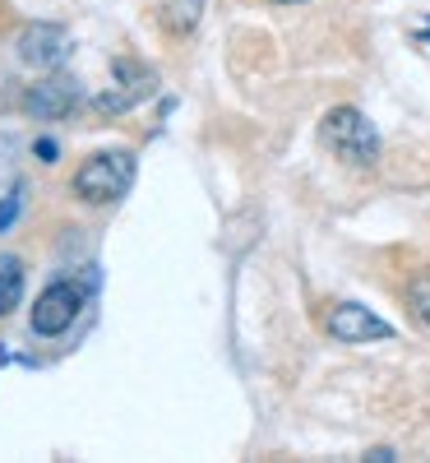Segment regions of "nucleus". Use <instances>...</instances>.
<instances>
[{"label":"nucleus","instance_id":"obj_1","mask_svg":"<svg viewBox=\"0 0 430 463\" xmlns=\"http://www.w3.org/2000/svg\"><path fill=\"white\" fill-rule=\"evenodd\" d=\"M320 130H324V144L342 163H351V167H375L379 163V130L357 107H333Z\"/></svg>","mask_w":430,"mask_h":463},{"label":"nucleus","instance_id":"obj_2","mask_svg":"<svg viewBox=\"0 0 430 463\" xmlns=\"http://www.w3.org/2000/svg\"><path fill=\"white\" fill-rule=\"evenodd\" d=\"M135 181V158L130 153H93V158L74 172V195L84 204H116Z\"/></svg>","mask_w":430,"mask_h":463},{"label":"nucleus","instance_id":"obj_3","mask_svg":"<svg viewBox=\"0 0 430 463\" xmlns=\"http://www.w3.org/2000/svg\"><path fill=\"white\" fill-rule=\"evenodd\" d=\"M79 311H84V292L74 283H51L42 297L33 301L28 325H33V334H42V338H61L74 320H79Z\"/></svg>","mask_w":430,"mask_h":463},{"label":"nucleus","instance_id":"obj_4","mask_svg":"<svg viewBox=\"0 0 430 463\" xmlns=\"http://www.w3.org/2000/svg\"><path fill=\"white\" fill-rule=\"evenodd\" d=\"M70 56V33L61 24H28L23 37H19V61L33 65L37 74H51L61 70Z\"/></svg>","mask_w":430,"mask_h":463},{"label":"nucleus","instance_id":"obj_5","mask_svg":"<svg viewBox=\"0 0 430 463\" xmlns=\"http://www.w3.org/2000/svg\"><path fill=\"white\" fill-rule=\"evenodd\" d=\"M324 329H329V338H338V343H375V338H394V329H388L379 316H370L366 306H357V301H338L333 311L324 316Z\"/></svg>","mask_w":430,"mask_h":463},{"label":"nucleus","instance_id":"obj_6","mask_svg":"<svg viewBox=\"0 0 430 463\" xmlns=\"http://www.w3.org/2000/svg\"><path fill=\"white\" fill-rule=\"evenodd\" d=\"M153 89H158V74L144 70V65H135V61H121V65H116V84L98 98V107H102V111H126V107L144 102Z\"/></svg>","mask_w":430,"mask_h":463},{"label":"nucleus","instance_id":"obj_7","mask_svg":"<svg viewBox=\"0 0 430 463\" xmlns=\"http://www.w3.org/2000/svg\"><path fill=\"white\" fill-rule=\"evenodd\" d=\"M23 107L37 116V121H61V116L74 111V84L65 80H42L23 93Z\"/></svg>","mask_w":430,"mask_h":463},{"label":"nucleus","instance_id":"obj_8","mask_svg":"<svg viewBox=\"0 0 430 463\" xmlns=\"http://www.w3.org/2000/svg\"><path fill=\"white\" fill-rule=\"evenodd\" d=\"M204 0H158V24L167 28V37H185L200 28Z\"/></svg>","mask_w":430,"mask_h":463},{"label":"nucleus","instance_id":"obj_9","mask_svg":"<svg viewBox=\"0 0 430 463\" xmlns=\"http://www.w3.org/2000/svg\"><path fill=\"white\" fill-rule=\"evenodd\" d=\"M23 297V260L0 255V316H10Z\"/></svg>","mask_w":430,"mask_h":463},{"label":"nucleus","instance_id":"obj_10","mask_svg":"<svg viewBox=\"0 0 430 463\" xmlns=\"http://www.w3.org/2000/svg\"><path fill=\"white\" fill-rule=\"evenodd\" d=\"M407 306H412V316L430 329V269L412 279V288H407Z\"/></svg>","mask_w":430,"mask_h":463},{"label":"nucleus","instance_id":"obj_11","mask_svg":"<svg viewBox=\"0 0 430 463\" xmlns=\"http://www.w3.org/2000/svg\"><path fill=\"white\" fill-rule=\"evenodd\" d=\"M273 5H301V0H273Z\"/></svg>","mask_w":430,"mask_h":463}]
</instances>
